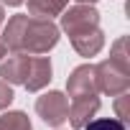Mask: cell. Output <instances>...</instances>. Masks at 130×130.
<instances>
[{
  "mask_svg": "<svg viewBox=\"0 0 130 130\" xmlns=\"http://www.w3.org/2000/svg\"><path fill=\"white\" fill-rule=\"evenodd\" d=\"M51 74H54V67H51V59L48 56H31V64H28V74H26V82L23 87L28 92H41L43 87H48L51 82Z\"/></svg>",
  "mask_w": 130,
  "mask_h": 130,
  "instance_id": "obj_6",
  "label": "cell"
},
{
  "mask_svg": "<svg viewBox=\"0 0 130 130\" xmlns=\"http://www.w3.org/2000/svg\"><path fill=\"white\" fill-rule=\"evenodd\" d=\"M92 28H100V10L94 5H72V8H64L61 10V23H59V31H64L69 38L77 36V33H84V31H92Z\"/></svg>",
  "mask_w": 130,
  "mask_h": 130,
  "instance_id": "obj_2",
  "label": "cell"
},
{
  "mask_svg": "<svg viewBox=\"0 0 130 130\" xmlns=\"http://www.w3.org/2000/svg\"><path fill=\"white\" fill-rule=\"evenodd\" d=\"M77 3H82V5H94L97 0H77Z\"/></svg>",
  "mask_w": 130,
  "mask_h": 130,
  "instance_id": "obj_20",
  "label": "cell"
},
{
  "mask_svg": "<svg viewBox=\"0 0 130 130\" xmlns=\"http://www.w3.org/2000/svg\"><path fill=\"white\" fill-rule=\"evenodd\" d=\"M94 72H97V87H100L102 94L117 97V94L130 89V69H122L120 64H115L112 59L100 61L94 67Z\"/></svg>",
  "mask_w": 130,
  "mask_h": 130,
  "instance_id": "obj_3",
  "label": "cell"
},
{
  "mask_svg": "<svg viewBox=\"0 0 130 130\" xmlns=\"http://www.w3.org/2000/svg\"><path fill=\"white\" fill-rule=\"evenodd\" d=\"M82 130H125V122L117 117H97V120H89Z\"/></svg>",
  "mask_w": 130,
  "mask_h": 130,
  "instance_id": "obj_14",
  "label": "cell"
},
{
  "mask_svg": "<svg viewBox=\"0 0 130 130\" xmlns=\"http://www.w3.org/2000/svg\"><path fill=\"white\" fill-rule=\"evenodd\" d=\"M59 26L51 18H36L28 15L26 21V31H23V54H48L56 43H59Z\"/></svg>",
  "mask_w": 130,
  "mask_h": 130,
  "instance_id": "obj_1",
  "label": "cell"
},
{
  "mask_svg": "<svg viewBox=\"0 0 130 130\" xmlns=\"http://www.w3.org/2000/svg\"><path fill=\"white\" fill-rule=\"evenodd\" d=\"M110 59L115 64H120L122 69H130V51H127V36H120L112 48H110Z\"/></svg>",
  "mask_w": 130,
  "mask_h": 130,
  "instance_id": "obj_13",
  "label": "cell"
},
{
  "mask_svg": "<svg viewBox=\"0 0 130 130\" xmlns=\"http://www.w3.org/2000/svg\"><path fill=\"white\" fill-rule=\"evenodd\" d=\"M3 5H10V8H18V5H23L26 0H0Z\"/></svg>",
  "mask_w": 130,
  "mask_h": 130,
  "instance_id": "obj_17",
  "label": "cell"
},
{
  "mask_svg": "<svg viewBox=\"0 0 130 130\" xmlns=\"http://www.w3.org/2000/svg\"><path fill=\"white\" fill-rule=\"evenodd\" d=\"M67 92L72 100H82V97H97L100 87H97V72L92 64H82L77 67L69 77H67Z\"/></svg>",
  "mask_w": 130,
  "mask_h": 130,
  "instance_id": "obj_5",
  "label": "cell"
},
{
  "mask_svg": "<svg viewBox=\"0 0 130 130\" xmlns=\"http://www.w3.org/2000/svg\"><path fill=\"white\" fill-rule=\"evenodd\" d=\"M67 112H69V100L64 92L51 89V92H43L36 100V115L51 127H61L67 122Z\"/></svg>",
  "mask_w": 130,
  "mask_h": 130,
  "instance_id": "obj_4",
  "label": "cell"
},
{
  "mask_svg": "<svg viewBox=\"0 0 130 130\" xmlns=\"http://www.w3.org/2000/svg\"><path fill=\"white\" fill-rule=\"evenodd\" d=\"M3 56H8V48H5V43H3V38H0V61H3Z\"/></svg>",
  "mask_w": 130,
  "mask_h": 130,
  "instance_id": "obj_18",
  "label": "cell"
},
{
  "mask_svg": "<svg viewBox=\"0 0 130 130\" xmlns=\"http://www.w3.org/2000/svg\"><path fill=\"white\" fill-rule=\"evenodd\" d=\"M0 130H33V125L23 110H8L0 115Z\"/></svg>",
  "mask_w": 130,
  "mask_h": 130,
  "instance_id": "obj_12",
  "label": "cell"
},
{
  "mask_svg": "<svg viewBox=\"0 0 130 130\" xmlns=\"http://www.w3.org/2000/svg\"><path fill=\"white\" fill-rule=\"evenodd\" d=\"M97 112H100V97H82V100H72L67 120L74 130H82Z\"/></svg>",
  "mask_w": 130,
  "mask_h": 130,
  "instance_id": "obj_8",
  "label": "cell"
},
{
  "mask_svg": "<svg viewBox=\"0 0 130 130\" xmlns=\"http://www.w3.org/2000/svg\"><path fill=\"white\" fill-rule=\"evenodd\" d=\"M56 130H61V127H56Z\"/></svg>",
  "mask_w": 130,
  "mask_h": 130,
  "instance_id": "obj_21",
  "label": "cell"
},
{
  "mask_svg": "<svg viewBox=\"0 0 130 130\" xmlns=\"http://www.w3.org/2000/svg\"><path fill=\"white\" fill-rule=\"evenodd\" d=\"M69 5V0H28V15L36 18H54Z\"/></svg>",
  "mask_w": 130,
  "mask_h": 130,
  "instance_id": "obj_11",
  "label": "cell"
},
{
  "mask_svg": "<svg viewBox=\"0 0 130 130\" xmlns=\"http://www.w3.org/2000/svg\"><path fill=\"white\" fill-rule=\"evenodd\" d=\"M26 21H28V13H18V15H10L8 23L3 26L0 38H3L5 48L13 51V54L23 51V31H26Z\"/></svg>",
  "mask_w": 130,
  "mask_h": 130,
  "instance_id": "obj_9",
  "label": "cell"
},
{
  "mask_svg": "<svg viewBox=\"0 0 130 130\" xmlns=\"http://www.w3.org/2000/svg\"><path fill=\"white\" fill-rule=\"evenodd\" d=\"M5 23V10H3V3H0V26Z\"/></svg>",
  "mask_w": 130,
  "mask_h": 130,
  "instance_id": "obj_19",
  "label": "cell"
},
{
  "mask_svg": "<svg viewBox=\"0 0 130 130\" xmlns=\"http://www.w3.org/2000/svg\"><path fill=\"white\" fill-rule=\"evenodd\" d=\"M72 41V46H74V51L79 54V56H97L102 48H105V33H102V28H92V31H84V33H77V36H72L69 38Z\"/></svg>",
  "mask_w": 130,
  "mask_h": 130,
  "instance_id": "obj_10",
  "label": "cell"
},
{
  "mask_svg": "<svg viewBox=\"0 0 130 130\" xmlns=\"http://www.w3.org/2000/svg\"><path fill=\"white\" fill-rule=\"evenodd\" d=\"M13 100H15V94H13V84H8V82L0 79V110L10 107Z\"/></svg>",
  "mask_w": 130,
  "mask_h": 130,
  "instance_id": "obj_15",
  "label": "cell"
},
{
  "mask_svg": "<svg viewBox=\"0 0 130 130\" xmlns=\"http://www.w3.org/2000/svg\"><path fill=\"white\" fill-rule=\"evenodd\" d=\"M28 64H31V56L23 51H18L13 56H3V61H0V79L8 84H23L26 74H28Z\"/></svg>",
  "mask_w": 130,
  "mask_h": 130,
  "instance_id": "obj_7",
  "label": "cell"
},
{
  "mask_svg": "<svg viewBox=\"0 0 130 130\" xmlns=\"http://www.w3.org/2000/svg\"><path fill=\"white\" fill-rule=\"evenodd\" d=\"M127 92H122V94H117V102H115V117L117 120H122V122H127Z\"/></svg>",
  "mask_w": 130,
  "mask_h": 130,
  "instance_id": "obj_16",
  "label": "cell"
}]
</instances>
